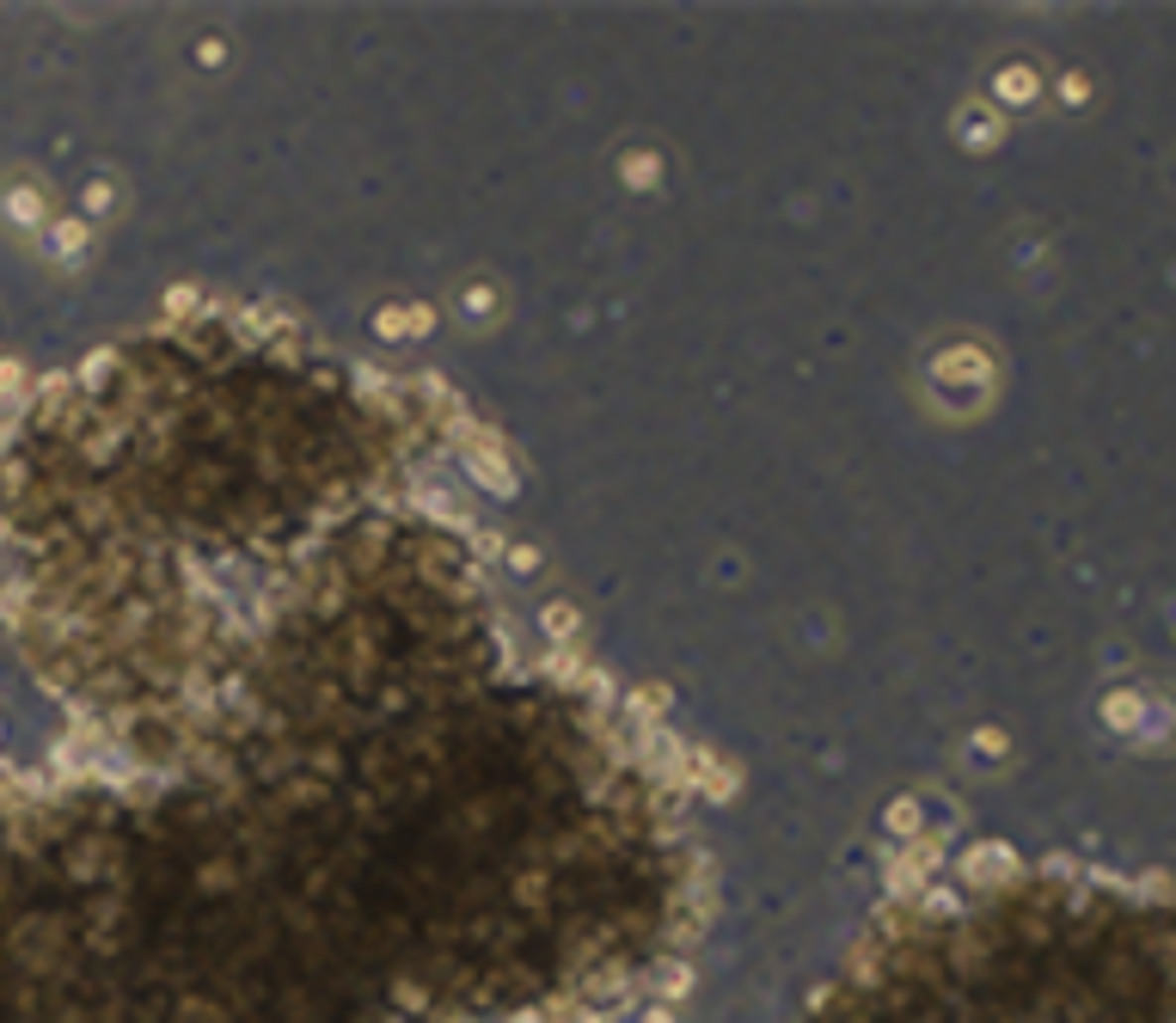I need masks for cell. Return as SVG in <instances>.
Here are the masks:
<instances>
[{"mask_svg": "<svg viewBox=\"0 0 1176 1023\" xmlns=\"http://www.w3.org/2000/svg\"><path fill=\"white\" fill-rule=\"evenodd\" d=\"M687 779H693L705 797H729V791H735L729 760H723V754H711V748H687Z\"/></svg>", "mask_w": 1176, "mask_h": 1023, "instance_id": "6da1fadb", "label": "cell"}, {"mask_svg": "<svg viewBox=\"0 0 1176 1023\" xmlns=\"http://www.w3.org/2000/svg\"><path fill=\"white\" fill-rule=\"evenodd\" d=\"M625 711H631L637 723H644V717L656 723V717L668 711V687H637V693H625Z\"/></svg>", "mask_w": 1176, "mask_h": 1023, "instance_id": "7a4b0ae2", "label": "cell"}, {"mask_svg": "<svg viewBox=\"0 0 1176 1023\" xmlns=\"http://www.w3.org/2000/svg\"><path fill=\"white\" fill-rule=\"evenodd\" d=\"M546 631H558V638H570V631H577V607L552 601V607H546Z\"/></svg>", "mask_w": 1176, "mask_h": 1023, "instance_id": "3957f363", "label": "cell"}, {"mask_svg": "<svg viewBox=\"0 0 1176 1023\" xmlns=\"http://www.w3.org/2000/svg\"><path fill=\"white\" fill-rule=\"evenodd\" d=\"M38 215H44L38 191H13V221H38Z\"/></svg>", "mask_w": 1176, "mask_h": 1023, "instance_id": "277c9868", "label": "cell"}, {"mask_svg": "<svg viewBox=\"0 0 1176 1023\" xmlns=\"http://www.w3.org/2000/svg\"><path fill=\"white\" fill-rule=\"evenodd\" d=\"M50 239H56V252H80V245H86V233H80L74 221H62V227H56Z\"/></svg>", "mask_w": 1176, "mask_h": 1023, "instance_id": "5b68a950", "label": "cell"}]
</instances>
